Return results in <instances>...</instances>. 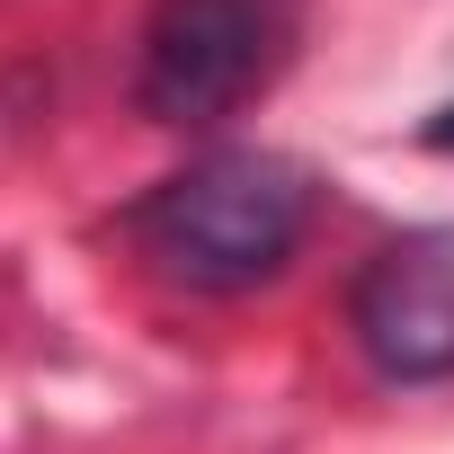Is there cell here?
I'll return each mask as SVG.
<instances>
[{
    "instance_id": "6da1fadb",
    "label": "cell",
    "mask_w": 454,
    "mask_h": 454,
    "mask_svg": "<svg viewBox=\"0 0 454 454\" xmlns=\"http://www.w3.org/2000/svg\"><path fill=\"white\" fill-rule=\"evenodd\" d=\"M312 223V178L277 152H214L187 160L178 178H160L134 205V241L205 294H241L259 277H277Z\"/></svg>"
},
{
    "instance_id": "7a4b0ae2",
    "label": "cell",
    "mask_w": 454,
    "mask_h": 454,
    "mask_svg": "<svg viewBox=\"0 0 454 454\" xmlns=\"http://www.w3.org/2000/svg\"><path fill=\"white\" fill-rule=\"evenodd\" d=\"M294 10L286 0H160L143 27L134 98L152 125H223L286 63Z\"/></svg>"
},
{
    "instance_id": "3957f363",
    "label": "cell",
    "mask_w": 454,
    "mask_h": 454,
    "mask_svg": "<svg viewBox=\"0 0 454 454\" xmlns=\"http://www.w3.org/2000/svg\"><path fill=\"white\" fill-rule=\"evenodd\" d=\"M348 330L392 383L454 374V223L401 232L365 259V277L348 294Z\"/></svg>"
},
{
    "instance_id": "277c9868",
    "label": "cell",
    "mask_w": 454,
    "mask_h": 454,
    "mask_svg": "<svg viewBox=\"0 0 454 454\" xmlns=\"http://www.w3.org/2000/svg\"><path fill=\"white\" fill-rule=\"evenodd\" d=\"M427 143H436V152H454V107H445V116L427 125Z\"/></svg>"
}]
</instances>
